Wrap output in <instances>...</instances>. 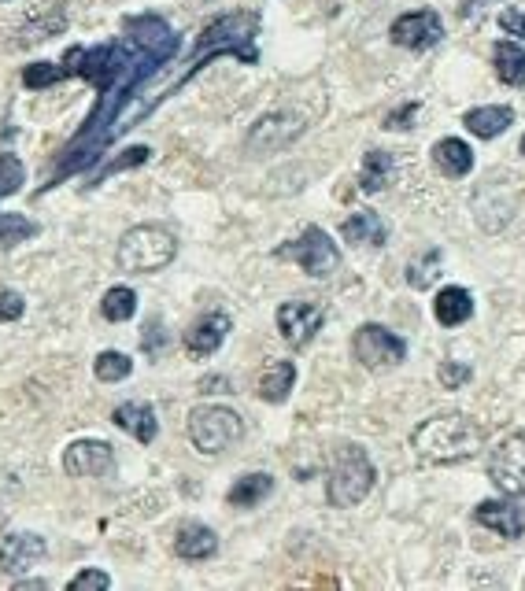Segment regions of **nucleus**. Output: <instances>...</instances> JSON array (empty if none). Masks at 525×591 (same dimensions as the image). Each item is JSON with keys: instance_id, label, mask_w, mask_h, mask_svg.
I'll return each instance as SVG.
<instances>
[{"instance_id": "a878e982", "label": "nucleus", "mask_w": 525, "mask_h": 591, "mask_svg": "<svg viewBox=\"0 0 525 591\" xmlns=\"http://www.w3.org/2000/svg\"><path fill=\"white\" fill-rule=\"evenodd\" d=\"M270 492H274V477H270V473H245V477H237V484L226 492V503L248 510V507H259Z\"/></svg>"}, {"instance_id": "20e7f679", "label": "nucleus", "mask_w": 525, "mask_h": 591, "mask_svg": "<svg viewBox=\"0 0 525 591\" xmlns=\"http://www.w3.org/2000/svg\"><path fill=\"white\" fill-rule=\"evenodd\" d=\"M378 481V470L370 455L359 444H341L333 451V466H330V481H326V499L330 507L348 510L355 503H363Z\"/></svg>"}, {"instance_id": "ea45409f", "label": "nucleus", "mask_w": 525, "mask_h": 591, "mask_svg": "<svg viewBox=\"0 0 525 591\" xmlns=\"http://www.w3.org/2000/svg\"><path fill=\"white\" fill-rule=\"evenodd\" d=\"M200 392H230V381H226V377H204V381H200Z\"/></svg>"}, {"instance_id": "423d86ee", "label": "nucleus", "mask_w": 525, "mask_h": 591, "mask_svg": "<svg viewBox=\"0 0 525 591\" xmlns=\"http://www.w3.org/2000/svg\"><path fill=\"white\" fill-rule=\"evenodd\" d=\"M189 440L200 455H222L245 440V418L230 407H219V403L193 407L189 411Z\"/></svg>"}, {"instance_id": "473e14b6", "label": "nucleus", "mask_w": 525, "mask_h": 591, "mask_svg": "<svg viewBox=\"0 0 525 591\" xmlns=\"http://www.w3.org/2000/svg\"><path fill=\"white\" fill-rule=\"evenodd\" d=\"M148 156H152V148H148V145H137V148H126L123 156H119V159H111L108 167L100 170V174H97V178H93V181H89V185H97V181H104V178H108V174H119V170H130V167H141V163H148Z\"/></svg>"}, {"instance_id": "72a5a7b5", "label": "nucleus", "mask_w": 525, "mask_h": 591, "mask_svg": "<svg viewBox=\"0 0 525 591\" xmlns=\"http://www.w3.org/2000/svg\"><path fill=\"white\" fill-rule=\"evenodd\" d=\"M437 377L444 388H463L474 374H470V366H463V362H440Z\"/></svg>"}, {"instance_id": "6e6552de", "label": "nucleus", "mask_w": 525, "mask_h": 591, "mask_svg": "<svg viewBox=\"0 0 525 591\" xmlns=\"http://www.w3.org/2000/svg\"><path fill=\"white\" fill-rule=\"evenodd\" d=\"M307 122L304 115L296 111H267L252 122V130L245 137L248 156H274V152H285L289 145H296L304 137Z\"/></svg>"}, {"instance_id": "e433bc0d", "label": "nucleus", "mask_w": 525, "mask_h": 591, "mask_svg": "<svg viewBox=\"0 0 525 591\" xmlns=\"http://www.w3.org/2000/svg\"><path fill=\"white\" fill-rule=\"evenodd\" d=\"M418 115V104H403L400 111H392V115H385V130H411L415 126V119Z\"/></svg>"}, {"instance_id": "39448f33", "label": "nucleus", "mask_w": 525, "mask_h": 591, "mask_svg": "<svg viewBox=\"0 0 525 591\" xmlns=\"http://www.w3.org/2000/svg\"><path fill=\"white\" fill-rule=\"evenodd\" d=\"M174 255H178L174 233L167 226L145 222V226H134V230L123 233V241L115 248V263L126 274H156V270L174 263Z\"/></svg>"}, {"instance_id": "dca6fc26", "label": "nucleus", "mask_w": 525, "mask_h": 591, "mask_svg": "<svg viewBox=\"0 0 525 591\" xmlns=\"http://www.w3.org/2000/svg\"><path fill=\"white\" fill-rule=\"evenodd\" d=\"M230 314L222 311H211V314H200L193 326L185 329V351L193 355V359H208L215 351L222 348V340L230 337Z\"/></svg>"}, {"instance_id": "c85d7f7f", "label": "nucleus", "mask_w": 525, "mask_h": 591, "mask_svg": "<svg viewBox=\"0 0 525 591\" xmlns=\"http://www.w3.org/2000/svg\"><path fill=\"white\" fill-rule=\"evenodd\" d=\"M100 311L108 322H130L137 311V292L126 289V285H115V289L104 292V300H100Z\"/></svg>"}, {"instance_id": "4be33fe9", "label": "nucleus", "mask_w": 525, "mask_h": 591, "mask_svg": "<svg viewBox=\"0 0 525 591\" xmlns=\"http://www.w3.org/2000/svg\"><path fill=\"white\" fill-rule=\"evenodd\" d=\"M470 314H474V296L470 289H459V285H448V289L437 292V300H433V318H437L440 326H463L470 322Z\"/></svg>"}, {"instance_id": "cd10ccee", "label": "nucleus", "mask_w": 525, "mask_h": 591, "mask_svg": "<svg viewBox=\"0 0 525 591\" xmlns=\"http://www.w3.org/2000/svg\"><path fill=\"white\" fill-rule=\"evenodd\" d=\"M60 30H67V12L60 8H49L45 15H34L30 23H23V30H19V45H41V41H49L52 34H60Z\"/></svg>"}, {"instance_id": "37998d69", "label": "nucleus", "mask_w": 525, "mask_h": 591, "mask_svg": "<svg viewBox=\"0 0 525 591\" xmlns=\"http://www.w3.org/2000/svg\"><path fill=\"white\" fill-rule=\"evenodd\" d=\"M522 156H525V137H522Z\"/></svg>"}, {"instance_id": "bb28decb", "label": "nucleus", "mask_w": 525, "mask_h": 591, "mask_svg": "<svg viewBox=\"0 0 525 591\" xmlns=\"http://www.w3.org/2000/svg\"><path fill=\"white\" fill-rule=\"evenodd\" d=\"M392 170H396V159L385 148H370L363 156V170H359V189L363 193H381L392 181Z\"/></svg>"}, {"instance_id": "1a4fd4ad", "label": "nucleus", "mask_w": 525, "mask_h": 591, "mask_svg": "<svg viewBox=\"0 0 525 591\" xmlns=\"http://www.w3.org/2000/svg\"><path fill=\"white\" fill-rule=\"evenodd\" d=\"M352 355L359 359V366L381 374V370H392V366H400V362L407 359V344H403V337H396L392 329L378 326V322H367V326L355 329Z\"/></svg>"}, {"instance_id": "412c9836", "label": "nucleus", "mask_w": 525, "mask_h": 591, "mask_svg": "<svg viewBox=\"0 0 525 591\" xmlns=\"http://www.w3.org/2000/svg\"><path fill=\"white\" fill-rule=\"evenodd\" d=\"M433 163L444 178H466L474 170V148L459 141V137H440L433 145Z\"/></svg>"}, {"instance_id": "6ab92c4d", "label": "nucleus", "mask_w": 525, "mask_h": 591, "mask_svg": "<svg viewBox=\"0 0 525 591\" xmlns=\"http://www.w3.org/2000/svg\"><path fill=\"white\" fill-rule=\"evenodd\" d=\"M341 237L348 244H363V248H385L389 230H385L378 211H355L352 218L341 222Z\"/></svg>"}, {"instance_id": "9d476101", "label": "nucleus", "mask_w": 525, "mask_h": 591, "mask_svg": "<svg viewBox=\"0 0 525 591\" xmlns=\"http://www.w3.org/2000/svg\"><path fill=\"white\" fill-rule=\"evenodd\" d=\"M23 181H26V170H23V163H19V156H15V152H0V200L19 193ZM37 233H41L37 222H30V218H23V215H4V211H0V244L12 248V244L30 241V237H37Z\"/></svg>"}, {"instance_id": "f8f14e48", "label": "nucleus", "mask_w": 525, "mask_h": 591, "mask_svg": "<svg viewBox=\"0 0 525 591\" xmlns=\"http://www.w3.org/2000/svg\"><path fill=\"white\" fill-rule=\"evenodd\" d=\"M389 37H392V45H400V49L426 52L444 41V23H440V15L433 12V8H418V12L400 15V19L389 26Z\"/></svg>"}, {"instance_id": "c9c22d12", "label": "nucleus", "mask_w": 525, "mask_h": 591, "mask_svg": "<svg viewBox=\"0 0 525 591\" xmlns=\"http://www.w3.org/2000/svg\"><path fill=\"white\" fill-rule=\"evenodd\" d=\"M108 588H111V577L100 573V569H82V573L71 580V591H108Z\"/></svg>"}, {"instance_id": "b1692460", "label": "nucleus", "mask_w": 525, "mask_h": 591, "mask_svg": "<svg viewBox=\"0 0 525 591\" xmlns=\"http://www.w3.org/2000/svg\"><path fill=\"white\" fill-rule=\"evenodd\" d=\"M514 122V111L503 108V104H489V108H470L463 115V126L474 137H481V141H492V137H500V133L511 130Z\"/></svg>"}, {"instance_id": "ddd939ff", "label": "nucleus", "mask_w": 525, "mask_h": 591, "mask_svg": "<svg viewBox=\"0 0 525 591\" xmlns=\"http://www.w3.org/2000/svg\"><path fill=\"white\" fill-rule=\"evenodd\" d=\"M326 322V311L318 303L307 300H289L278 307V333L289 348H307L318 337V329Z\"/></svg>"}, {"instance_id": "58836bf2", "label": "nucleus", "mask_w": 525, "mask_h": 591, "mask_svg": "<svg viewBox=\"0 0 525 591\" xmlns=\"http://www.w3.org/2000/svg\"><path fill=\"white\" fill-rule=\"evenodd\" d=\"M148 333L141 337V348L148 351V355H159V348L167 344V333H163V326H159V318H152V326H145Z\"/></svg>"}, {"instance_id": "2f4dec72", "label": "nucleus", "mask_w": 525, "mask_h": 591, "mask_svg": "<svg viewBox=\"0 0 525 591\" xmlns=\"http://www.w3.org/2000/svg\"><path fill=\"white\" fill-rule=\"evenodd\" d=\"M63 78H67V74H63L60 63H30L23 71L26 89H49V85L63 82Z\"/></svg>"}, {"instance_id": "4468645a", "label": "nucleus", "mask_w": 525, "mask_h": 591, "mask_svg": "<svg viewBox=\"0 0 525 591\" xmlns=\"http://www.w3.org/2000/svg\"><path fill=\"white\" fill-rule=\"evenodd\" d=\"M115 470V447L108 440H74L63 451V473L67 477H104Z\"/></svg>"}, {"instance_id": "9b49d317", "label": "nucleus", "mask_w": 525, "mask_h": 591, "mask_svg": "<svg viewBox=\"0 0 525 591\" xmlns=\"http://www.w3.org/2000/svg\"><path fill=\"white\" fill-rule=\"evenodd\" d=\"M489 477L503 495L522 499L525 495V429L511 433L507 440H500V447L492 451L489 459Z\"/></svg>"}, {"instance_id": "c756f323", "label": "nucleus", "mask_w": 525, "mask_h": 591, "mask_svg": "<svg viewBox=\"0 0 525 591\" xmlns=\"http://www.w3.org/2000/svg\"><path fill=\"white\" fill-rule=\"evenodd\" d=\"M93 374H97V381H108V385L126 381L134 374V359L126 351H100L97 362H93Z\"/></svg>"}, {"instance_id": "7c9ffc66", "label": "nucleus", "mask_w": 525, "mask_h": 591, "mask_svg": "<svg viewBox=\"0 0 525 591\" xmlns=\"http://www.w3.org/2000/svg\"><path fill=\"white\" fill-rule=\"evenodd\" d=\"M437 278H440V252L437 248H433V252H422L418 259L407 263V285H411V289H429Z\"/></svg>"}, {"instance_id": "aec40b11", "label": "nucleus", "mask_w": 525, "mask_h": 591, "mask_svg": "<svg viewBox=\"0 0 525 591\" xmlns=\"http://www.w3.org/2000/svg\"><path fill=\"white\" fill-rule=\"evenodd\" d=\"M111 422L126 429V433L141 440V444H152L159 433V422H156V411L148 407V403H119L115 411H111Z\"/></svg>"}, {"instance_id": "5701e85b", "label": "nucleus", "mask_w": 525, "mask_h": 591, "mask_svg": "<svg viewBox=\"0 0 525 591\" xmlns=\"http://www.w3.org/2000/svg\"><path fill=\"white\" fill-rule=\"evenodd\" d=\"M293 385H296V362L278 359V362H270L267 370L259 374L256 392L263 403H285L289 392H293Z\"/></svg>"}, {"instance_id": "2eb2a0df", "label": "nucleus", "mask_w": 525, "mask_h": 591, "mask_svg": "<svg viewBox=\"0 0 525 591\" xmlns=\"http://www.w3.org/2000/svg\"><path fill=\"white\" fill-rule=\"evenodd\" d=\"M474 521L481 529L496 532L500 540H522L525 536V510L507 499H485L474 507Z\"/></svg>"}, {"instance_id": "f3484780", "label": "nucleus", "mask_w": 525, "mask_h": 591, "mask_svg": "<svg viewBox=\"0 0 525 591\" xmlns=\"http://www.w3.org/2000/svg\"><path fill=\"white\" fill-rule=\"evenodd\" d=\"M45 540L37 536V532H12V536H4V543H0V569L4 573H26V569L34 566V562H41L45 558Z\"/></svg>"}, {"instance_id": "393cba45", "label": "nucleus", "mask_w": 525, "mask_h": 591, "mask_svg": "<svg viewBox=\"0 0 525 591\" xmlns=\"http://www.w3.org/2000/svg\"><path fill=\"white\" fill-rule=\"evenodd\" d=\"M492 67H496V78L511 89H522L525 85V49H518V41H496L492 45Z\"/></svg>"}, {"instance_id": "7ed1b4c3", "label": "nucleus", "mask_w": 525, "mask_h": 591, "mask_svg": "<svg viewBox=\"0 0 525 591\" xmlns=\"http://www.w3.org/2000/svg\"><path fill=\"white\" fill-rule=\"evenodd\" d=\"M256 34H259V15L256 12H226L219 19H211L200 37H196V49L185 63V71L178 82H189L200 67H208L211 60H219V56H233V60L241 63H256L259 60V49H256Z\"/></svg>"}, {"instance_id": "4c0bfd02", "label": "nucleus", "mask_w": 525, "mask_h": 591, "mask_svg": "<svg viewBox=\"0 0 525 591\" xmlns=\"http://www.w3.org/2000/svg\"><path fill=\"white\" fill-rule=\"evenodd\" d=\"M500 26L503 34H514L525 41V12H518V8H507V12H500Z\"/></svg>"}, {"instance_id": "a211bd4d", "label": "nucleus", "mask_w": 525, "mask_h": 591, "mask_svg": "<svg viewBox=\"0 0 525 591\" xmlns=\"http://www.w3.org/2000/svg\"><path fill=\"white\" fill-rule=\"evenodd\" d=\"M174 555L185 558V562H204V558L219 555V536L200 525V521H185L174 529Z\"/></svg>"}, {"instance_id": "f257e3e1", "label": "nucleus", "mask_w": 525, "mask_h": 591, "mask_svg": "<svg viewBox=\"0 0 525 591\" xmlns=\"http://www.w3.org/2000/svg\"><path fill=\"white\" fill-rule=\"evenodd\" d=\"M182 49V37L174 34L167 19L159 15H134L123 23V37H115L108 45L97 49H71L67 60L60 63L63 74L71 78H86L93 89L100 93L97 108L86 119V126L74 133L71 145L63 148V159L52 181H45L41 193H49L52 185H60V178H71L78 170L93 167L104 148L123 137V122L134 108L137 93L145 89L148 78H156L167 63L178 56Z\"/></svg>"}, {"instance_id": "79ce46f5", "label": "nucleus", "mask_w": 525, "mask_h": 591, "mask_svg": "<svg viewBox=\"0 0 525 591\" xmlns=\"http://www.w3.org/2000/svg\"><path fill=\"white\" fill-rule=\"evenodd\" d=\"M489 4H496V0H466V4H463V15H474L477 8H489Z\"/></svg>"}, {"instance_id": "0eeeda50", "label": "nucleus", "mask_w": 525, "mask_h": 591, "mask_svg": "<svg viewBox=\"0 0 525 591\" xmlns=\"http://www.w3.org/2000/svg\"><path fill=\"white\" fill-rule=\"evenodd\" d=\"M278 259H296V266L304 270L307 278H330L333 270L341 266V248H337V241H333L330 233L322 230V226H307L296 241L281 244Z\"/></svg>"}, {"instance_id": "f03ea898", "label": "nucleus", "mask_w": 525, "mask_h": 591, "mask_svg": "<svg viewBox=\"0 0 525 591\" xmlns=\"http://www.w3.org/2000/svg\"><path fill=\"white\" fill-rule=\"evenodd\" d=\"M485 425L470 418V414H437V418H429L422 422L411 433V447H415V455L429 466H455V462H466L481 455V447H485Z\"/></svg>"}, {"instance_id": "a19ab883", "label": "nucleus", "mask_w": 525, "mask_h": 591, "mask_svg": "<svg viewBox=\"0 0 525 591\" xmlns=\"http://www.w3.org/2000/svg\"><path fill=\"white\" fill-rule=\"evenodd\" d=\"M26 588L45 591V588H49V584H45V580H15V591H26Z\"/></svg>"}, {"instance_id": "f704fd0d", "label": "nucleus", "mask_w": 525, "mask_h": 591, "mask_svg": "<svg viewBox=\"0 0 525 591\" xmlns=\"http://www.w3.org/2000/svg\"><path fill=\"white\" fill-rule=\"evenodd\" d=\"M26 311V300L15 289H0V322H19Z\"/></svg>"}]
</instances>
